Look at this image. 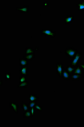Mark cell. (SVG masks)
Wrapping results in <instances>:
<instances>
[{"instance_id":"6da1fadb","label":"cell","mask_w":84,"mask_h":127,"mask_svg":"<svg viewBox=\"0 0 84 127\" xmlns=\"http://www.w3.org/2000/svg\"><path fill=\"white\" fill-rule=\"evenodd\" d=\"M78 52V49L74 46H67L65 50L64 54L69 59L74 58Z\"/></svg>"},{"instance_id":"7a4b0ae2","label":"cell","mask_w":84,"mask_h":127,"mask_svg":"<svg viewBox=\"0 0 84 127\" xmlns=\"http://www.w3.org/2000/svg\"><path fill=\"white\" fill-rule=\"evenodd\" d=\"M40 34L47 37H50L51 39H54L56 35V32L53 29H43L40 30Z\"/></svg>"},{"instance_id":"3957f363","label":"cell","mask_w":84,"mask_h":127,"mask_svg":"<svg viewBox=\"0 0 84 127\" xmlns=\"http://www.w3.org/2000/svg\"><path fill=\"white\" fill-rule=\"evenodd\" d=\"M82 53L78 52L74 58L70 59V65L74 66H76L77 65L80 64V60L82 59Z\"/></svg>"},{"instance_id":"277c9868","label":"cell","mask_w":84,"mask_h":127,"mask_svg":"<svg viewBox=\"0 0 84 127\" xmlns=\"http://www.w3.org/2000/svg\"><path fill=\"white\" fill-rule=\"evenodd\" d=\"M56 74L59 78L62 79V73L65 67L62 63H56Z\"/></svg>"},{"instance_id":"5b68a950","label":"cell","mask_w":84,"mask_h":127,"mask_svg":"<svg viewBox=\"0 0 84 127\" xmlns=\"http://www.w3.org/2000/svg\"><path fill=\"white\" fill-rule=\"evenodd\" d=\"M9 107L16 114L19 113V104L17 102H10L9 103Z\"/></svg>"},{"instance_id":"8992f818","label":"cell","mask_w":84,"mask_h":127,"mask_svg":"<svg viewBox=\"0 0 84 127\" xmlns=\"http://www.w3.org/2000/svg\"><path fill=\"white\" fill-rule=\"evenodd\" d=\"M28 66L21 67L19 70V74L21 76L28 77L29 76V69Z\"/></svg>"},{"instance_id":"52a82bcc","label":"cell","mask_w":84,"mask_h":127,"mask_svg":"<svg viewBox=\"0 0 84 127\" xmlns=\"http://www.w3.org/2000/svg\"><path fill=\"white\" fill-rule=\"evenodd\" d=\"M15 10L16 11H18L21 13L27 14L29 13V6L26 5L21 7H17L15 8Z\"/></svg>"},{"instance_id":"ba28073f","label":"cell","mask_w":84,"mask_h":127,"mask_svg":"<svg viewBox=\"0 0 84 127\" xmlns=\"http://www.w3.org/2000/svg\"><path fill=\"white\" fill-rule=\"evenodd\" d=\"M73 74L79 75L84 78V70L83 68L80 64L77 65L76 66L75 70Z\"/></svg>"},{"instance_id":"9c48e42d","label":"cell","mask_w":84,"mask_h":127,"mask_svg":"<svg viewBox=\"0 0 84 127\" xmlns=\"http://www.w3.org/2000/svg\"><path fill=\"white\" fill-rule=\"evenodd\" d=\"M64 24L65 25H70L74 21V15H67L64 18Z\"/></svg>"},{"instance_id":"30bf717a","label":"cell","mask_w":84,"mask_h":127,"mask_svg":"<svg viewBox=\"0 0 84 127\" xmlns=\"http://www.w3.org/2000/svg\"><path fill=\"white\" fill-rule=\"evenodd\" d=\"M70 78H71V74L67 71L66 68H65L62 73V79L64 80L69 81L71 80Z\"/></svg>"},{"instance_id":"8fae6325","label":"cell","mask_w":84,"mask_h":127,"mask_svg":"<svg viewBox=\"0 0 84 127\" xmlns=\"http://www.w3.org/2000/svg\"><path fill=\"white\" fill-rule=\"evenodd\" d=\"M28 99L29 102L39 101V97L37 96V94H33L32 93H30L29 94Z\"/></svg>"},{"instance_id":"7c38bea8","label":"cell","mask_w":84,"mask_h":127,"mask_svg":"<svg viewBox=\"0 0 84 127\" xmlns=\"http://www.w3.org/2000/svg\"><path fill=\"white\" fill-rule=\"evenodd\" d=\"M19 66H28L29 61L24 58H19Z\"/></svg>"},{"instance_id":"4fadbf2b","label":"cell","mask_w":84,"mask_h":127,"mask_svg":"<svg viewBox=\"0 0 84 127\" xmlns=\"http://www.w3.org/2000/svg\"><path fill=\"white\" fill-rule=\"evenodd\" d=\"M23 112L24 113H23L22 115V118H23L29 119L32 118L33 117L31 113V111L30 110H28L27 111Z\"/></svg>"},{"instance_id":"5bb4252c","label":"cell","mask_w":84,"mask_h":127,"mask_svg":"<svg viewBox=\"0 0 84 127\" xmlns=\"http://www.w3.org/2000/svg\"><path fill=\"white\" fill-rule=\"evenodd\" d=\"M84 77L76 74H71V81H79L81 79H84Z\"/></svg>"},{"instance_id":"9a60e30c","label":"cell","mask_w":84,"mask_h":127,"mask_svg":"<svg viewBox=\"0 0 84 127\" xmlns=\"http://www.w3.org/2000/svg\"><path fill=\"white\" fill-rule=\"evenodd\" d=\"M35 57V54H24L23 55V58L29 61H32L34 59Z\"/></svg>"},{"instance_id":"2e32d148","label":"cell","mask_w":84,"mask_h":127,"mask_svg":"<svg viewBox=\"0 0 84 127\" xmlns=\"http://www.w3.org/2000/svg\"><path fill=\"white\" fill-rule=\"evenodd\" d=\"M35 54V50L32 46H27L25 48V54Z\"/></svg>"},{"instance_id":"e0dca14e","label":"cell","mask_w":84,"mask_h":127,"mask_svg":"<svg viewBox=\"0 0 84 127\" xmlns=\"http://www.w3.org/2000/svg\"><path fill=\"white\" fill-rule=\"evenodd\" d=\"M29 86V82L28 80H27L24 83L20 84H18L17 85V88L18 89H26Z\"/></svg>"},{"instance_id":"ac0fdd59","label":"cell","mask_w":84,"mask_h":127,"mask_svg":"<svg viewBox=\"0 0 84 127\" xmlns=\"http://www.w3.org/2000/svg\"><path fill=\"white\" fill-rule=\"evenodd\" d=\"M66 70L71 74H73L76 69V67L70 65H67L66 67Z\"/></svg>"},{"instance_id":"d6986e66","label":"cell","mask_w":84,"mask_h":127,"mask_svg":"<svg viewBox=\"0 0 84 127\" xmlns=\"http://www.w3.org/2000/svg\"><path fill=\"white\" fill-rule=\"evenodd\" d=\"M21 107L23 112L29 110V105L25 102H22L21 103Z\"/></svg>"},{"instance_id":"ffe728a7","label":"cell","mask_w":84,"mask_h":127,"mask_svg":"<svg viewBox=\"0 0 84 127\" xmlns=\"http://www.w3.org/2000/svg\"><path fill=\"white\" fill-rule=\"evenodd\" d=\"M76 7L79 11H84V4L81 0L76 3Z\"/></svg>"},{"instance_id":"44dd1931","label":"cell","mask_w":84,"mask_h":127,"mask_svg":"<svg viewBox=\"0 0 84 127\" xmlns=\"http://www.w3.org/2000/svg\"><path fill=\"white\" fill-rule=\"evenodd\" d=\"M35 110L37 112H42L43 111V106L40 104H37L34 106Z\"/></svg>"},{"instance_id":"7402d4cb","label":"cell","mask_w":84,"mask_h":127,"mask_svg":"<svg viewBox=\"0 0 84 127\" xmlns=\"http://www.w3.org/2000/svg\"><path fill=\"white\" fill-rule=\"evenodd\" d=\"M27 77L23 76H19V84L22 83H24L27 81Z\"/></svg>"},{"instance_id":"603a6c76","label":"cell","mask_w":84,"mask_h":127,"mask_svg":"<svg viewBox=\"0 0 84 127\" xmlns=\"http://www.w3.org/2000/svg\"><path fill=\"white\" fill-rule=\"evenodd\" d=\"M5 81H10L11 80V74L10 72H6L5 74Z\"/></svg>"},{"instance_id":"cb8c5ba5","label":"cell","mask_w":84,"mask_h":127,"mask_svg":"<svg viewBox=\"0 0 84 127\" xmlns=\"http://www.w3.org/2000/svg\"><path fill=\"white\" fill-rule=\"evenodd\" d=\"M37 104V101H30L29 102V110H30L32 107H34L36 104Z\"/></svg>"},{"instance_id":"d4e9b609","label":"cell","mask_w":84,"mask_h":127,"mask_svg":"<svg viewBox=\"0 0 84 127\" xmlns=\"http://www.w3.org/2000/svg\"><path fill=\"white\" fill-rule=\"evenodd\" d=\"M49 2L48 1H43L42 5L43 8H48Z\"/></svg>"},{"instance_id":"484cf974","label":"cell","mask_w":84,"mask_h":127,"mask_svg":"<svg viewBox=\"0 0 84 127\" xmlns=\"http://www.w3.org/2000/svg\"><path fill=\"white\" fill-rule=\"evenodd\" d=\"M31 111V113H32V115L33 117H34L35 115V109L34 107H32V109L30 110Z\"/></svg>"},{"instance_id":"4316f807","label":"cell","mask_w":84,"mask_h":127,"mask_svg":"<svg viewBox=\"0 0 84 127\" xmlns=\"http://www.w3.org/2000/svg\"><path fill=\"white\" fill-rule=\"evenodd\" d=\"M0 86L2 87V85H3V84H4V81L0 79Z\"/></svg>"},{"instance_id":"83f0119b","label":"cell","mask_w":84,"mask_h":127,"mask_svg":"<svg viewBox=\"0 0 84 127\" xmlns=\"http://www.w3.org/2000/svg\"><path fill=\"white\" fill-rule=\"evenodd\" d=\"M80 65L82 67V68H83V69H84V63H80Z\"/></svg>"},{"instance_id":"f1b7e54d","label":"cell","mask_w":84,"mask_h":127,"mask_svg":"<svg viewBox=\"0 0 84 127\" xmlns=\"http://www.w3.org/2000/svg\"><path fill=\"white\" fill-rule=\"evenodd\" d=\"M35 51H38L39 50V47H35Z\"/></svg>"},{"instance_id":"f546056e","label":"cell","mask_w":84,"mask_h":127,"mask_svg":"<svg viewBox=\"0 0 84 127\" xmlns=\"http://www.w3.org/2000/svg\"><path fill=\"white\" fill-rule=\"evenodd\" d=\"M81 1H82V2H83V3H84V0H81Z\"/></svg>"}]
</instances>
